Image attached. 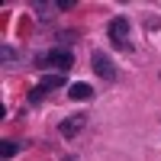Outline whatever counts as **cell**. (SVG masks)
Returning a JSON list of instances; mask_svg holds the SVG:
<instances>
[{
	"instance_id": "cell-1",
	"label": "cell",
	"mask_w": 161,
	"mask_h": 161,
	"mask_svg": "<svg viewBox=\"0 0 161 161\" xmlns=\"http://www.w3.org/2000/svg\"><path fill=\"white\" fill-rule=\"evenodd\" d=\"M36 61H39V68H48V64H55V68H61V71H71L74 68V55L68 48H52L48 55H39Z\"/></svg>"
},
{
	"instance_id": "cell-4",
	"label": "cell",
	"mask_w": 161,
	"mask_h": 161,
	"mask_svg": "<svg viewBox=\"0 0 161 161\" xmlns=\"http://www.w3.org/2000/svg\"><path fill=\"white\" fill-rule=\"evenodd\" d=\"M110 36H113V42L126 45V36H129V23H126L123 16H116V19L110 23Z\"/></svg>"
},
{
	"instance_id": "cell-2",
	"label": "cell",
	"mask_w": 161,
	"mask_h": 161,
	"mask_svg": "<svg viewBox=\"0 0 161 161\" xmlns=\"http://www.w3.org/2000/svg\"><path fill=\"white\" fill-rule=\"evenodd\" d=\"M90 61H93V71H97L100 77H106V80H113V77H116V64L110 61V55H103V52H93Z\"/></svg>"
},
{
	"instance_id": "cell-8",
	"label": "cell",
	"mask_w": 161,
	"mask_h": 161,
	"mask_svg": "<svg viewBox=\"0 0 161 161\" xmlns=\"http://www.w3.org/2000/svg\"><path fill=\"white\" fill-rule=\"evenodd\" d=\"M39 100H42V87H36V90L29 93V103H39Z\"/></svg>"
},
{
	"instance_id": "cell-7",
	"label": "cell",
	"mask_w": 161,
	"mask_h": 161,
	"mask_svg": "<svg viewBox=\"0 0 161 161\" xmlns=\"http://www.w3.org/2000/svg\"><path fill=\"white\" fill-rule=\"evenodd\" d=\"M42 87H64V74H45Z\"/></svg>"
},
{
	"instance_id": "cell-3",
	"label": "cell",
	"mask_w": 161,
	"mask_h": 161,
	"mask_svg": "<svg viewBox=\"0 0 161 161\" xmlns=\"http://www.w3.org/2000/svg\"><path fill=\"white\" fill-rule=\"evenodd\" d=\"M84 123H87V116H84V113H74V116H68V119H64V123L58 126V132H61L64 139H74L77 132L84 129Z\"/></svg>"
},
{
	"instance_id": "cell-6",
	"label": "cell",
	"mask_w": 161,
	"mask_h": 161,
	"mask_svg": "<svg viewBox=\"0 0 161 161\" xmlns=\"http://www.w3.org/2000/svg\"><path fill=\"white\" fill-rule=\"evenodd\" d=\"M16 152H19V145L13 142V139H3V145H0V155H3V158H13Z\"/></svg>"
},
{
	"instance_id": "cell-5",
	"label": "cell",
	"mask_w": 161,
	"mask_h": 161,
	"mask_svg": "<svg viewBox=\"0 0 161 161\" xmlns=\"http://www.w3.org/2000/svg\"><path fill=\"white\" fill-rule=\"evenodd\" d=\"M68 93H71V100H90V84H71L68 87Z\"/></svg>"
}]
</instances>
